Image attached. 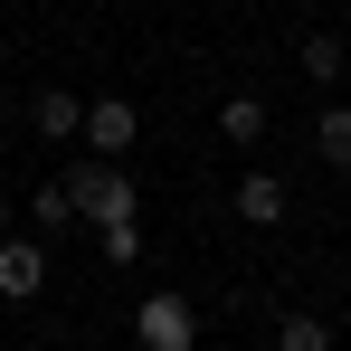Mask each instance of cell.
Masks as SVG:
<instances>
[{
    "label": "cell",
    "instance_id": "1",
    "mask_svg": "<svg viewBox=\"0 0 351 351\" xmlns=\"http://www.w3.org/2000/svg\"><path fill=\"white\" fill-rule=\"evenodd\" d=\"M66 190H76V219H86V228H105V219H133V209H143V190L123 180V162H95V152L66 171Z\"/></svg>",
    "mask_w": 351,
    "mask_h": 351
},
{
    "label": "cell",
    "instance_id": "2",
    "mask_svg": "<svg viewBox=\"0 0 351 351\" xmlns=\"http://www.w3.org/2000/svg\"><path fill=\"white\" fill-rule=\"evenodd\" d=\"M133 342L143 351H199V304L190 294H143L133 304Z\"/></svg>",
    "mask_w": 351,
    "mask_h": 351
},
{
    "label": "cell",
    "instance_id": "3",
    "mask_svg": "<svg viewBox=\"0 0 351 351\" xmlns=\"http://www.w3.org/2000/svg\"><path fill=\"white\" fill-rule=\"evenodd\" d=\"M76 143L95 152V162H123L133 143H143V105H123V95H95L86 123H76Z\"/></svg>",
    "mask_w": 351,
    "mask_h": 351
},
{
    "label": "cell",
    "instance_id": "4",
    "mask_svg": "<svg viewBox=\"0 0 351 351\" xmlns=\"http://www.w3.org/2000/svg\"><path fill=\"white\" fill-rule=\"evenodd\" d=\"M38 294H48V237L0 228V304H38Z\"/></svg>",
    "mask_w": 351,
    "mask_h": 351
},
{
    "label": "cell",
    "instance_id": "5",
    "mask_svg": "<svg viewBox=\"0 0 351 351\" xmlns=\"http://www.w3.org/2000/svg\"><path fill=\"white\" fill-rule=\"evenodd\" d=\"M237 219H247V228H285V219H294V190L276 171H247V180H237Z\"/></svg>",
    "mask_w": 351,
    "mask_h": 351
},
{
    "label": "cell",
    "instance_id": "6",
    "mask_svg": "<svg viewBox=\"0 0 351 351\" xmlns=\"http://www.w3.org/2000/svg\"><path fill=\"white\" fill-rule=\"evenodd\" d=\"M29 123H38L48 143H76V123H86V95H66V86H38V95H29Z\"/></svg>",
    "mask_w": 351,
    "mask_h": 351
},
{
    "label": "cell",
    "instance_id": "7",
    "mask_svg": "<svg viewBox=\"0 0 351 351\" xmlns=\"http://www.w3.org/2000/svg\"><path fill=\"white\" fill-rule=\"evenodd\" d=\"M313 152H323L332 171H351V105H332V95L313 105Z\"/></svg>",
    "mask_w": 351,
    "mask_h": 351
},
{
    "label": "cell",
    "instance_id": "8",
    "mask_svg": "<svg viewBox=\"0 0 351 351\" xmlns=\"http://www.w3.org/2000/svg\"><path fill=\"white\" fill-rule=\"evenodd\" d=\"M294 58H304V76H313V86L332 95V86H342V66H351V48H342V38H332V29H313V38H304Z\"/></svg>",
    "mask_w": 351,
    "mask_h": 351
},
{
    "label": "cell",
    "instance_id": "9",
    "mask_svg": "<svg viewBox=\"0 0 351 351\" xmlns=\"http://www.w3.org/2000/svg\"><path fill=\"white\" fill-rule=\"evenodd\" d=\"M219 133H228L237 152H247V143H266V95H256V86H247V95H228V105H219Z\"/></svg>",
    "mask_w": 351,
    "mask_h": 351
},
{
    "label": "cell",
    "instance_id": "10",
    "mask_svg": "<svg viewBox=\"0 0 351 351\" xmlns=\"http://www.w3.org/2000/svg\"><path fill=\"white\" fill-rule=\"evenodd\" d=\"M29 219H38V237H58L66 219H76V190H66V171H58V180H38V190H29Z\"/></svg>",
    "mask_w": 351,
    "mask_h": 351
},
{
    "label": "cell",
    "instance_id": "11",
    "mask_svg": "<svg viewBox=\"0 0 351 351\" xmlns=\"http://www.w3.org/2000/svg\"><path fill=\"white\" fill-rule=\"evenodd\" d=\"M276 351H332V323L323 313H276Z\"/></svg>",
    "mask_w": 351,
    "mask_h": 351
},
{
    "label": "cell",
    "instance_id": "12",
    "mask_svg": "<svg viewBox=\"0 0 351 351\" xmlns=\"http://www.w3.org/2000/svg\"><path fill=\"white\" fill-rule=\"evenodd\" d=\"M95 247H105V266H133V256H143V228H133V219H105Z\"/></svg>",
    "mask_w": 351,
    "mask_h": 351
},
{
    "label": "cell",
    "instance_id": "13",
    "mask_svg": "<svg viewBox=\"0 0 351 351\" xmlns=\"http://www.w3.org/2000/svg\"><path fill=\"white\" fill-rule=\"evenodd\" d=\"M0 228H10V190H0Z\"/></svg>",
    "mask_w": 351,
    "mask_h": 351
}]
</instances>
